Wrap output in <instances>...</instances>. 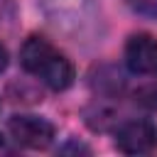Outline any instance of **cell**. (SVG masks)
I'll list each match as a JSON object with an SVG mask.
<instances>
[{
  "instance_id": "obj_1",
  "label": "cell",
  "mask_w": 157,
  "mask_h": 157,
  "mask_svg": "<svg viewBox=\"0 0 157 157\" xmlns=\"http://www.w3.org/2000/svg\"><path fill=\"white\" fill-rule=\"evenodd\" d=\"M20 64L27 74L37 76L47 88L52 91H66L74 83V64L44 37L32 34L22 42L20 49Z\"/></svg>"
},
{
  "instance_id": "obj_2",
  "label": "cell",
  "mask_w": 157,
  "mask_h": 157,
  "mask_svg": "<svg viewBox=\"0 0 157 157\" xmlns=\"http://www.w3.org/2000/svg\"><path fill=\"white\" fill-rule=\"evenodd\" d=\"M39 7L49 25L74 42L91 39L101 29V7L96 0H39Z\"/></svg>"
},
{
  "instance_id": "obj_3",
  "label": "cell",
  "mask_w": 157,
  "mask_h": 157,
  "mask_svg": "<svg viewBox=\"0 0 157 157\" xmlns=\"http://www.w3.org/2000/svg\"><path fill=\"white\" fill-rule=\"evenodd\" d=\"M7 132L10 137L27 150H44L52 145L56 130L54 125L42 118V115H32V113H17L7 120Z\"/></svg>"
},
{
  "instance_id": "obj_4",
  "label": "cell",
  "mask_w": 157,
  "mask_h": 157,
  "mask_svg": "<svg viewBox=\"0 0 157 157\" xmlns=\"http://www.w3.org/2000/svg\"><path fill=\"white\" fill-rule=\"evenodd\" d=\"M115 147L125 155H147L157 147V125L145 118L125 120L115 130Z\"/></svg>"
},
{
  "instance_id": "obj_5",
  "label": "cell",
  "mask_w": 157,
  "mask_h": 157,
  "mask_svg": "<svg viewBox=\"0 0 157 157\" xmlns=\"http://www.w3.org/2000/svg\"><path fill=\"white\" fill-rule=\"evenodd\" d=\"M125 64L137 76H157V37L147 32L130 34L125 42Z\"/></svg>"
},
{
  "instance_id": "obj_6",
  "label": "cell",
  "mask_w": 157,
  "mask_h": 157,
  "mask_svg": "<svg viewBox=\"0 0 157 157\" xmlns=\"http://www.w3.org/2000/svg\"><path fill=\"white\" fill-rule=\"evenodd\" d=\"M135 103L142 105L145 110H157V78L142 83L135 91Z\"/></svg>"
},
{
  "instance_id": "obj_7",
  "label": "cell",
  "mask_w": 157,
  "mask_h": 157,
  "mask_svg": "<svg viewBox=\"0 0 157 157\" xmlns=\"http://www.w3.org/2000/svg\"><path fill=\"white\" fill-rule=\"evenodd\" d=\"M128 5L140 17H157V0H128Z\"/></svg>"
},
{
  "instance_id": "obj_8",
  "label": "cell",
  "mask_w": 157,
  "mask_h": 157,
  "mask_svg": "<svg viewBox=\"0 0 157 157\" xmlns=\"http://www.w3.org/2000/svg\"><path fill=\"white\" fill-rule=\"evenodd\" d=\"M7 61H10V56H7V49L0 44V74L7 69Z\"/></svg>"
}]
</instances>
